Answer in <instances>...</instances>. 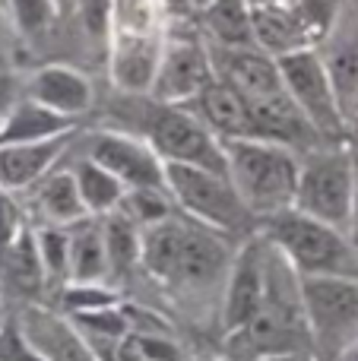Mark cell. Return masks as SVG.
Returning a JSON list of instances; mask_svg holds the SVG:
<instances>
[{"label":"cell","instance_id":"1","mask_svg":"<svg viewBox=\"0 0 358 361\" xmlns=\"http://www.w3.org/2000/svg\"><path fill=\"white\" fill-rule=\"evenodd\" d=\"M235 250L226 235L194 222L190 216H168L162 222L143 228L140 267L178 295H200L206 288L226 286Z\"/></svg>","mask_w":358,"mask_h":361},{"label":"cell","instance_id":"2","mask_svg":"<svg viewBox=\"0 0 358 361\" xmlns=\"http://www.w3.org/2000/svg\"><path fill=\"white\" fill-rule=\"evenodd\" d=\"M226 152V171L235 184L238 197L245 200L247 212L260 222L292 209L298 187V165L302 159L292 152V146L276 140H222Z\"/></svg>","mask_w":358,"mask_h":361},{"label":"cell","instance_id":"3","mask_svg":"<svg viewBox=\"0 0 358 361\" xmlns=\"http://www.w3.org/2000/svg\"><path fill=\"white\" fill-rule=\"evenodd\" d=\"M162 0H114L108 29L111 80L127 95H149L165 51Z\"/></svg>","mask_w":358,"mask_h":361},{"label":"cell","instance_id":"4","mask_svg":"<svg viewBox=\"0 0 358 361\" xmlns=\"http://www.w3.org/2000/svg\"><path fill=\"white\" fill-rule=\"evenodd\" d=\"M257 231L289 260L298 276H349L358 279V250L346 231L311 219L298 209H283L279 216L257 225Z\"/></svg>","mask_w":358,"mask_h":361},{"label":"cell","instance_id":"5","mask_svg":"<svg viewBox=\"0 0 358 361\" xmlns=\"http://www.w3.org/2000/svg\"><path fill=\"white\" fill-rule=\"evenodd\" d=\"M130 133L146 140L162 156V162L200 165V169L228 175L222 140L184 105H162L146 95V105L130 121Z\"/></svg>","mask_w":358,"mask_h":361},{"label":"cell","instance_id":"6","mask_svg":"<svg viewBox=\"0 0 358 361\" xmlns=\"http://www.w3.org/2000/svg\"><path fill=\"white\" fill-rule=\"evenodd\" d=\"M165 180L175 206H181L184 216L219 235H254L257 219L247 212L245 200L238 197L235 184L222 171H209L200 165L165 162Z\"/></svg>","mask_w":358,"mask_h":361},{"label":"cell","instance_id":"7","mask_svg":"<svg viewBox=\"0 0 358 361\" xmlns=\"http://www.w3.org/2000/svg\"><path fill=\"white\" fill-rule=\"evenodd\" d=\"M311 355L336 361L358 343V279L349 276H298Z\"/></svg>","mask_w":358,"mask_h":361},{"label":"cell","instance_id":"8","mask_svg":"<svg viewBox=\"0 0 358 361\" xmlns=\"http://www.w3.org/2000/svg\"><path fill=\"white\" fill-rule=\"evenodd\" d=\"M355 197V152L349 146L311 149L298 165V187L292 209L349 231Z\"/></svg>","mask_w":358,"mask_h":361},{"label":"cell","instance_id":"9","mask_svg":"<svg viewBox=\"0 0 358 361\" xmlns=\"http://www.w3.org/2000/svg\"><path fill=\"white\" fill-rule=\"evenodd\" d=\"M276 63L289 95L295 99L298 111L308 118V124L314 127L321 143L342 146V140L349 133V121L340 108V99H336L333 80L327 73L321 51L317 48L292 51V54L276 57Z\"/></svg>","mask_w":358,"mask_h":361},{"label":"cell","instance_id":"10","mask_svg":"<svg viewBox=\"0 0 358 361\" xmlns=\"http://www.w3.org/2000/svg\"><path fill=\"white\" fill-rule=\"evenodd\" d=\"M213 80L216 70L206 38H165V51L159 61L156 80H152L149 99L162 102V105H190Z\"/></svg>","mask_w":358,"mask_h":361},{"label":"cell","instance_id":"11","mask_svg":"<svg viewBox=\"0 0 358 361\" xmlns=\"http://www.w3.org/2000/svg\"><path fill=\"white\" fill-rule=\"evenodd\" d=\"M92 162L108 169L127 190H143V187H156V190H168L165 180V162L146 140H140L130 130H101L89 140V152Z\"/></svg>","mask_w":358,"mask_h":361},{"label":"cell","instance_id":"12","mask_svg":"<svg viewBox=\"0 0 358 361\" xmlns=\"http://www.w3.org/2000/svg\"><path fill=\"white\" fill-rule=\"evenodd\" d=\"M266 250H270V244L260 231L245 238V244L235 250L232 269H228L226 286H222V330L226 333L245 326L264 305Z\"/></svg>","mask_w":358,"mask_h":361},{"label":"cell","instance_id":"13","mask_svg":"<svg viewBox=\"0 0 358 361\" xmlns=\"http://www.w3.org/2000/svg\"><path fill=\"white\" fill-rule=\"evenodd\" d=\"M16 324L23 330L25 343L35 352H42L48 361H99L89 339L82 336V330L67 314L25 301V307L16 314Z\"/></svg>","mask_w":358,"mask_h":361},{"label":"cell","instance_id":"14","mask_svg":"<svg viewBox=\"0 0 358 361\" xmlns=\"http://www.w3.org/2000/svg\"><path fill=\"white\" fill-rule=\"evenodd\" d=\"M251 19H254V42L270 57H283V54H292V51L314 48V42L323 32V25L314 23L308 10L292 6L289 0L257 6V10H251Z\"/></svg>","mask_w":358,"mask_h":361},{"label":"cell","instance_id":"15","mask_svg":"<svg viewBox=\"0 0 358 361\" xmlns=\"http://www.w3.org/2000/svg\"><path fill=\"white\" fill-rule=\"evenodd\" d=\"M25 99L38 102V105L51 108L57 114H67V118L80 121L82 114L92 108L95 92L92 82L86 73L67 67V63H44L35 73L29 76V86H25Z\"/></svg>","mask_w":358,"mask_h":361},{"label":"cell","instance_id":"16","mask_svg":"<svg viewBox=\"0 0 358 361\" xmlns=\"http://www.w3.org/2000/svg\"><path fill=\"white\" fill-rule=\"evenodd\" d=\"M184 108H190L219 140H241V137L264 140V133H260V127H257V118L251 114L247 102L241 99L228 82H222L219 76Z\"/></svg>","mask_w":358,"mask_h":361},{"label":"cell","instance_id":"17","mask_svg":"<svg viewBox=\"0 0 358 361\" xmlns=\"http://www.w3.org/2000/svg\"><path fill=\"white\" fill-rule=\"evenodd\" d=\"M73 133H63L54 140H42V143H16V146H0V187L10 193L29 190L38 184L48 171L57 169L63 156H67Z\"/></svg>","mask_w":358,"mask_h":361},{"label":"cell","instance_id":"18","mask_svg":"<svg viewBox=\"0 0 358 361\" xmlns=\"http://www.w3.org/2000/svg\"><path fill=\"white\" fill-rule=\"evenodd\" d=\"M29 200H32V206H35V216L42 219V225L70 228V225L82 222V219L89 216L86 206H82L73 171H67V169H54L38 180V184H32Z\"/></svg>","mask_w":358,"mask_h":361},{"label":"cell","instance_id":"19","mask_svg":"<svg viewBox=\"0 0 358 361\" xmlns=\"http://www.w3.org/2000/svg\"><path fill=\"white\" fill-rule=\"evenodd\" d=\"M80 121L57 114L51 108L38 105L32 99H23L4 114L0 124V146H16V143H42V140H54L63 133H73Z\"/></svg>","mask_w":358,"mask_h":361},{"label":"cell","instance_id":"20","mask_svg":"<svg viewBox=\"0 0 358 361\" xmlns=\"http://www.w3.org/2000/svg\"><path fill=\"white\" fill-rule=\"evenodd\" d=\"M0 282H4V288L23 295L25 301L35 298L38 292L48 288L42 257H38L35 228H32V225H25V228L16 235V241L0 254Z\"/></svg>","mask_w":358,"mask_h":361},{"label":"cell","instance_id":"21","mask_svg":"<svg viewBox=\"0 0 358 361\" xmlns=\"http://www.w3.org/2000/svg\"><path fill=\"white\" fill-rule=\"evenodd\" d=\"M108 279L105 231L99 216L70 225V286H99Z\"/></svg>","mask_w":358,"mask_h":361},{"label":"cell","instance_id":"22","mask_svg":"<svg viewBox=\"0 0 358 361\" xmlns=\"http://www.w3.org/2000/svg\"><path fill=\"white\" fill-rule=\"evenodd\" d=\"M200 10H203V29H206L209 44H222V48H257L247 0H209Z\"/></svg>","mask_w":358,"mask_h":361},{"label":"cell","instance_id":"23","mask_svg":"<svg viewBox=\"0 0 358 361\" xmlns=\"http://www.w3.org/2000/svg\"><path fill=\"white\" fill-rule=\"evenodd\" d=\"M73 178H76V187H80V197H82V206H86L89 216H108V212L121 209L127 197V187L121 184L118 178L111 175L108 169H101L99 162L92 159H80L73 165Z\"/></svg>","mask_w":358,"mask_h":361},{"label":"cell","instance_id":"24","mask_svg":"<svg viewBox=\"0 0 358 361\" xmlns=\"http://www.w3.org/2000/svg\"><path fill=\"white\" fill-rule=\"evenodd\" d=\"M105 231V254H108V276H127L140 267V250H143V228L124 216L121 209L101 216Z\"/></svg>","mask_w":358,"mask_h":361},{"label":"cell","instance_id":"25","mask_svg":"<svg viewBox=\"0 0 358 361\" xmlns=\"http://www.w3.org/2000/svg\"><path fill=\"white\" fill-rule=\"evenodd\" d=\"M323 63H327V73L333 80L342 114L352 124V118L358 114V32L336 42L333 51L323 57Z\"/></svg>","mask_w":358,"mask_h":361},{"label":"cell","instance_id":"26","mask_svg":"<svg viewBox=\"0 0 358 361\" xmlns=\"http://www.w3.org/2000/svg\"><path fill=\"white\" fill-rule=\"evenodd\" d=\"M35 241H38V257H42L48 286L67 288L70 286V228L42 225V228H35Z\"/></svg>","mask_w":358,"mask_h":361},{"label":"cell","instance_id":"27","mask_svg":"<svg viewBox=\"0 0 358 361\" xmlns=\"http://www.w3.org/2000/svg\"><path fill=\"white\" fill-rule=\"evenodd\" d=\"M121 212H124L130 222H137L140 228H149V225L175 216L178 206H175V200H171L168 190L143 187V190H127L124 203H121Z\"/></svg>","mask_w":358,"mask_h":361},{"label":"cell","instance_id":"28","mask_svg":"<svg viewBox=\"0 0 358 361\" xmlns=\"http://www.w3.org/2000/svg\"><path fill=\"white\" fill-rule=\"evenodd\" d=\"M10 13L16 29L25 38H38L51 29L57 16V4L54 0H10Z\"/></svg>","mask_w":358,"mask_h":361},{"label":"cell","instance_id":"29","mask_svg":"<svg viewBox=\"0 0 358 361\" xmlns=\"http://www.w3.org/2000/svg\"><path fill=\"white\" fill-rule=\"evenodd\" d=\"M0 361H48L42 352H35L25 343L23 330L16 324V314L4 317V324H0Z\"/></svg>","mask_w":358,"mask_h":361},{"label":"cell","instance_id":"30","mask_svg":"<svg viewBox=\"0 0 358 361\" xmlns=\"http://www.w3.org/2000/svg\"><path fill=\"white\" fill-rule=\"evenodd\" d=\"M25 225H29V219H25V212L19 209L16 193L0 187V254L16 241V235L25 228Z\"/></svg>","mask_w":358,"mask_h":361},{"label":"cell","instance_id":"31","mask_svg":"<svg viewBox=\"0 0 358 361\" xmlns=\"http://www.w3.org/2000/svg\"><path fill=\"white\" fill-rule=\"evenodd\" d=\"M92 349H95V355H99V361H146L130 345V339L127 336L118 339V343H95Z\"/></svg>","mask_w":358,"mask_h":361},{"label":"cell","instance_id":"32","mask_svg":"<svg viewBox=\"0 0 358 361\" xmlns=\"http://www.w3.org/2000/svg\"><path fill=\"white\" fill-rule=\"evenodd\" d=\"M349 241L358 250V152H355V197H352V216H349Z\"/></svg>","mask_w":358,"mask_h":361},{"label":"cell","instance_id":"33","mask_svg":"<svg viewBox=\"0 0 358 361\" xmlns=\"http://www.w3.org/2000/svg\"><path fill=\"white\" fill-rule=\"evenodd\" d=\"M260 361H317L311 352H295V355H273V358H260Z\"/></svg>","mask_w":358,"mask_h":361},{"label":"cell","instance_id":"34","mask_svg":"<svg viewBox=\"0 0 358 361\" xmlns=\"http://www.w3.org/2000/svg\"><path fill=\"white\" fill-rule=\"evenodd\" d=\"M57 4V13H73L80 6V0H54Z\"/></svg>","mask_w":358,"mask_h":361},{"label":"cell","instance_id":"35","mask_svg":"<svg viewBox=\"0 0 358 361\" xmlns=\"http://www.w3.org/2000/svg\"><path fill=\"white\" fill-rule=\"evenodd\" d=\"M336 361H358V343H352V345H349V349L342 352V355L336 358Z\"/></svg>","mask_w":358,"mask_h":361},{"label":"cell","instance_id":"36","mask_svg":"<svg viewBox=\"0 0 358 361\" xmlns=\"http://www.w3.org/2000/svg\"><path fill=\"white\" fill-rule=\"evenodd\" d=\"M270 4H283V0H247L251 10H257V6H270Z\"/></svg>","mask_w":358,"mask_h":361},{"label":"cell","instance_id":"37","mask_svg":"<svg viewBox=\"0 0 358 361\" xmlns=\"http://www.w3.org/2000/svg\"><path fill=\"white\" fill-rule=\"evenodd\" d=\"M194 4H197V6H203V4H209V0H194Z\"/></svg>","mask_w":358,"mask_h":361},{"label":"cell","instance_id":"38","mask_svg":"<svg viewBox=\"0 0 358 361\" xmlns=\"http://www.w3.org/2000/svg\"><path fill=\"white\" fill-rule=\"evenodd\" d=\"M0 124H4V108H0Z\"/></svg>","mask_w":358,"mask_h":361},{"label":"cell","instance_id":"39","mask_svg":"<svg viewBox=\"0 0 358 361\" xmlns=\"http://www.w3.org/2000/svg\"><path fill=\"white\" fill-rule=\"evenodd\" d=\"M213 361H228V358H213Z\"/></svg>","mask_w":358,"mask_h":361},{"label":"cell","instance_id":"40","mask_svg":"<svg viewBox=\"0 0 358 361\" xmlns=\"http://www.w3.org/2000/svg\"><path fill=\"white\" fill-rule=\"evenodd\" d=\"M0 324H4V314H0Z\"/></svg>","mask_w":358,"mask_h":361}]
</instances>
